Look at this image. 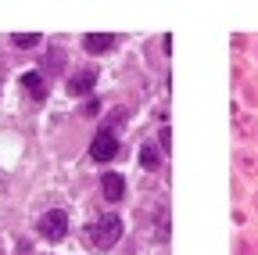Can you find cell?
I'll use <instances>...</instances> for the list:
<instances>
[{
  "instance_id": "6",
  "label": "cell",
  "mask_w": 258,
  "mask_h": 255,
  "mask_svg": "<svg viewBox=\"0 0 258 255\" xmlns=\"http://www.w3.org/2000/svg\"><path fill=\"white\" fill-rule=\"evenodd\" d=\"M93 83H97V72H93V69H83V72H76V76L69 79V93H76V97H79V93H90Z\"/></svg>"
},
{
  "instance_id": "13",
  "label": "cell",
  "mask_w": 258,
  "mask_h": 255,
  "mask_svg": "<svg viewBox=\"0 0 258 255\" xmlns=\"http://www.w3.org/2000/svg\"><path fill=\"white\" fill-rule=\"evenodd\" d=\"M97 112H101V101H86V105H83V115H86V119L97 115Z\"/></svg>"
},
{
  "instance_id": "3",
  "label": "cell",
  "mask_w": 258,
  "mask_h": 255,
  "mask_svg": "<svg viewBox=\"0 0 258 255\" xmlns=\"http://www.w3.org/2000/svg\"><path fill=\"white\" fill-rule=\"evenodd\" d=\"M40 234H43L47 241H61L64 234H69V216H64L61 209L47 212V216L40 219Z\"/></svg>"
},
{
  "instance_id": "4",
  "label": "cell",
  "mask_w": 258,
  "mask_h": 255,
  "mask_svg": "<svg viewBox=\"0 0 258 255\" xmlns=\"http://www.w3.org/2000/svg\"><path fill=\"white\" fill-rule=\"evenodd\" d=\"M83 47H86L90 54H108V50L115 47V36H111V33H86Z\"/></svg>"
},
{
  "instance_id": "1",
  "label": "cell",
  "mask_w": 258,
  "mask_h": 255,
  "mask_svg": "<svg viewBox=\"0 0 258 255\" xmlns=\"http://www.w3.org/2000/svg\"><path fill=\"white\" fill-rule=\"evenodd\" d=\"M86 237L101 248V251H108V248L118 244V237H122V219H118V216H101L97 223H90V227H86Z\"/></svg>"
},
{
  "instance_id": "10",
  "label": "cell",
  "mask_w": 258,
  "mask_h": 255,
  "mask_svg": "<svg viewBox=\"0 0 258 255\" xmlns=\"http://www.w3.org/2000/svg\"><path fill=\"white\" fill-rule=\"evenodd\" d=\"M43 69H47V72H61V69H64V50L43 54Z\"/></svg>"
},
{
  "instance_id": "11",
  "label": "cell",
  "mask_w": 258,
  "mask_h": 255,
  "mask_svg": "<svg viewBox=\"0 0 258 255\" xmlns=\"http://www.w3.org/2000/svg\"><path fill=\"white\" fill-rule=\"evenodd\" d=\"M11 43H15V47H36V43H40V33H15Z\"/></svg>"
},
{
  "instance_id": "5",
  "label": "cell",
  "mask_w": 258,
  "mask_h": 255,
  "mask_svg": "<svg viewBox=\"0 0 258 255\" xmlns=\"http://www.w3.org/2000/svg\"><path fill=\"white\" fill-rule=\"evenodd\" d=\"M101 190H104V198H108V201H122V194H125V180H122L118 173H104Z\"/></svg>"
},
{
  "instance_id": "12",
  "label": "cell",
  "mask_w": 258,
  "mask_h": 255,
  "mask_svg": "<svg viewBox=\"0 0 258 255\" xmlns=\"http://www.w3.org/2000/svg\"><path fill=\"white\" fill-rule=\"evenodd\" d=\"M237 166H240L244 173H251V169H254V158H251L247 151H240V155H237Z\"/></svg>"
},
{
  "instance_id": "9",
  "label": "cell",
  "mask_w": 258,
  "mask_h": 255,
  "mask_svg": "<svg viewBox=\"0 0 258 255\" xmlns=\"http://www.w3.org/2000/svg\"><path fill=\"white\" fill-rule=\"evenodd\" d=\"M140 166H144L147 173L161 169V155H158V147H154V144H144V147H140Z\"/></svg>"
},
{
  "instance_id": "14",
  "label": "cell",
  "mask_w": 258,
  "mask_h": 255,
  "mask_svg": "<svg viewBox=\"0 0 258 255\" xmlns=\"http://www.w3.org/2000/svg\"><path fill=\"white\" fill-rule=\"evenodd\" d=\"M254 205H258V194H254Z\"/></svg>"
},
{
  "instance_id": "8",
  "label": "cell",
  "mask_w": 258,
  "mask_h": 255,
  "mask_svg": "<svg viewBox=\"0 0 258 255\" xmlns=\"http://www.w3.org/2000/svg\"><path fill=\"white\" fill-rule=\"evenodd\" d=\"M22 86H25L36 101H43V97H47V83H43V76H40V72H25V76H22Z\"/></svg>"
},
{
  "instance_id": "2",
  "label": "cell",
  "mask_w": 258,
  "mask_h": 255,
  "mask_svg": "<svg viewBox=\"0 0 258 255\" xmlns=\"http://www.w3.org/2000/svg\"><path fill=\"white\" fill-rule=\"evenodd\" d=\"M118 155V137H115V130H101L93 137V144H90V158L93 162H111V158Z\"/></svg>"
},
{
  "instance_id": "7",
  "label": "cell",
  "mask_w": 258,
  "mask_h": 255,
  "mask_svg": "<svg viewBox=\"0 0 258 255\" xmlns=\"http://www.w3.org/2000/svg\"><path fill=\"white\" fill-rule=\"evenodd\" d=\"M233 126H237V133H240V137H254V133H258L254 115H247L244 108H237V112H233Z\"/></svg>"
}]
</instances>
